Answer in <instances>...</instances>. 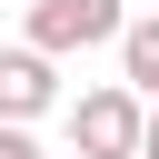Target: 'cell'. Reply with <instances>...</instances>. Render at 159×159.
<instances>
[{
  "label": "cell",
  "mask_w": 159,
  "mask_h": 159,
  "mask_svg": "<svg viewBox=\"0 0 159 159\" xmlns=\"http://www.w3.org/2000/svg\"><path fill=\"white\" fill-rule=\"evenodd\" d=\"M139 129H149V99H139L129 80L70 99V149H80V159H139Z\"/></svg>",
  "instance_id": "obj_1"
},
{
  "label": "cell",
  "mask_w": 159,
  "mask_h": 159,
  "mask_svg": "<svg viewBox=\"0 0 159 159\" xmlns=\"http://www.w3.org/2000/svg\"><path fill=\"white\" fill-rule=\"evenodd\" d=\"M119 0H30V40L50 50V60H70V50H99V40H119Z\"/></svg>",
  "instance_id": "obj_2"
},
{
  "label": "cell",
  "mask_w": 159,
  "mask_h": 159,
  "mask_svg": "<svg viewBox=\"0 0 159 159\" xmlns=\"http://www.w3.org/2000/svg\"><path fill=\"white\" fill-rule=\"evenodd\" d=\"M50 99H60V60H50L40 40L0 50V119H40Z\"/></svg>",
  "instance_id": "obj_3"
},
{
  "label": "cell",
  "mask_w": 159,
  "mask_h": 159,
  "mask_svg": "<svg viewBox=\"0 0 159 159\" xmlns=\"http://www.w3.org/2000/svg\"><path fill=\"white\" fill-rule=\"evenodd\" d=\"M119 80L139 99H159V10L149 20H119Z\"/></svg>",
  "instance_id": "obj_4"
},
{
  "label": "cell",
  "mask_w": 159,
  "mask_h": 159,
  "mask_svg": "<svg viewBox=\"0 0 159 159\" xmlns=\"http://www.w3.org/2000/svg\"><path fill=\"white\" fill-rule=\"evenodd\" d=\"M0 159H50V149L30 139V119H0Z\"/></svg>",
  "instance_id": "obj_5"
},
{
  "label": "cell",
  "mask_w": 159,
  "mask_h": 159,
  "mask_svg": "<svg viewBox=\"0 0 159 159\" xmlns=\"http://www.w3.org/2000/svg\"><path fill=\"white\" fill-rule=\"evenodd\" d=\"M139 159H159V119H149V129H139Z\"/></svg>",
  "instance_id": "obj_6"
}]
</instances>
